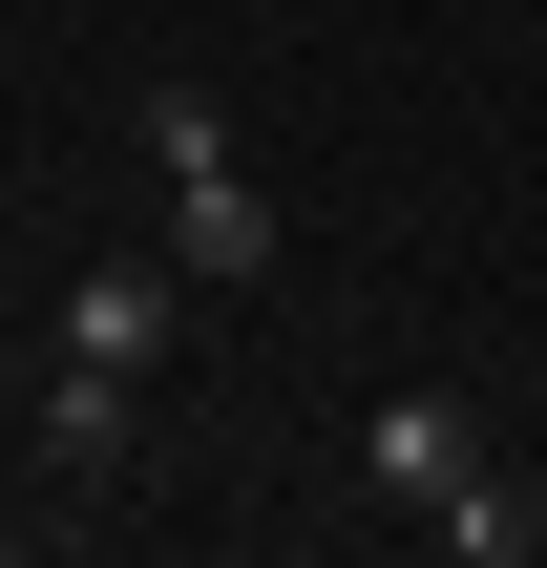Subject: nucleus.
<instances>
[{"instance_id": "f257e3e1", "label": "nucleus", "mask_w": 547, "mask_h": 568, "mask_svg": "<svg viewBox=\"0 0 547 568\" xmlns=\"http://www.w3.org/2000/svg\"><path fill=\"white\" fill-rule=\"evenodd\" d=\"M358 485H379V506H401V527H422L443 568H527V548H547V506L506 485V464H485V422H464L443 379H401V400L358 422Z\"/></svg>"}, {"instance_id": "f03ea898", "label": "nucleus", "mask_w": 547, "mask_h": 568, "mask_svg": "<svg viewBox=\"0 0 547 568\" xmlns=\"http://www.w3.org/2000/svg\"><path fill=\"white\" fill-rule=\"evenodd\" d=\"M126 148L169 169V274H190V295H253V274H274V190H253L232 105H211L190 63H148V84H126Z\"/></svg>"}, {"instance_id": "7ed1b4c3", "label": "nucleus", "mask_w": 547, "mask_h": 568, "mask_svg": "<svg viewBox=\"0 0 547 568\" xmlns=\"http://www.w3.org/2000/svg\"><path fill=\"white\" fill-rule=\"evenodd\" d=\"M169 295H190V274H148V253H84V274H63V358L148 379V358H169Z\"/></svg>"}, {"instance_id": "20e7f679", "label": "nucleus", "mask_w": 547, "mask_h": 568, "mask_svg": "<svg viewBox=\"0 0 547 568\" xmlns=\"http://www.w3.org/2000/svg\"><path fill=\"white\" fill-rule=\"evenodd\" d=\"M21 443H42V485H105V464H126V379H105V358H63V379L21 400Z\"/></svg>"}, {"instance_id": "39448f33", "label": "nucleus", "mask_w": 547, "mask_h": 568, "mask_svg": "<svg viewBox=\"0 0 547 568\" xmlns=\"http://www.w3.org/2000/svg\"><path fill=\"white\" fill-rule=\"evenodd\" d=\"M0 422H21V358H0Z\"/></svg>"}]
</instances>
